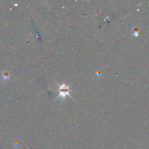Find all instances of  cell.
Instances as JSON below:
<instances>
[{
  "label": "cell",
  "instance_id": "obj_1",
  "mask_svg": "<svg viewBox=\"0 0 149 149\" xmlns=\"http://www.w3.org/2000/svg\"><path fill=\"white\" fill-rule=\"evenodd\" d=\"M69 91V88L65 84H63L59 87V96H62L64 97L65 96L68 94Z\"/></svg>",
  "mask_w": 149,
  "mask_h": 149
},
{
  "label": "cell",
  "instance_id": "obj_2",
  "mask_svg": "<svg viewBox=\"0 0 149 149\" xmlns=\"http://www.w3.org/2000/svg\"><path fill=\"white\" fill-rule=\"evenodd\" d=\"M9 78V73L6 72H4L2 74V79L3 80H8Z\"/></svg>",
  "mask_w": 149,
  "mask_h": 149
}]
</instances>
